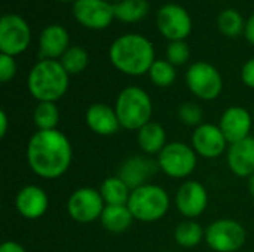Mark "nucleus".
Segmentation results:
<instances>
[{"label":"nucleus","instance_id":"nucleus-1","mask_svg":"<svg viewBox=\"0 0 254 252\" xmlns=\"http://www.w3.org/2000/svg\"><path fill=\"white\" fill-rule=\"evenodd\" d=\"M73 149L68 138L58 129L37 131L27 146L30 169L48 180L60 178L71 165Z\"/></svg>","mask_w":254,"mask_h":252},{"label":"nucleus","instance_id":"nucleus-2","mask_svg":"<svg viewBox=\"0 0 254 252\" xmlns=\"http://www.w3.org/2000/svg\"><path fill=\"white\" fill-rule=\"evenodd\" d=\"M110 61L122 73L141 76L149 73L155 62L153 45L140 34H125L110 46Z\"/></svg>","mask_w":254,"mask_h":252},{"label":"nucleus","instance_id":"nucleus-3","mask_svg":"<svg viewBox=\"0 0 254 252\" xmlns=\"http://www.w3.org/2000/svg\"><path fill=\"white\" fill-rule=\"evenodd\" d=\"M68 76L60 61L40 59L28 73V91L39 102H55L67 92Z\"/></svg>","mask_w":254,"mask_h":252},{"label":"nucleus","instance_id":"nucleus-4","mask_svg":"<svg viewBox=\"0 0 254 252\" xmlns=\"http://www.w3.org/2000/svg\"><path fill=\"white\" fill-rule=\"evenodd\" d=\"M115 110L122 128L140 131L152 120L153 104L146 91L138 86H128L118 95Z\"/></svg>","mask_w":254,"mask_h":252},{"label":"nucleus","instance_id":"nucleus-5","mask_svg":"<svg viewBox=\"0 0 254 252\" xmlns=\"http://www.w3.org/2000/svg\"><path fill=\"white\" fill-rule=\"evenodd\" d=\"M128 208L134 220L153 223L167 215L170 209V198L161 186L144 184L131 192Z\"/></svg>","mask_w":254,"mask_h":252},{"label":"nucleus","instance_id":"nucleus-6","mask_svg":"<svg viewBox=\"0 0 254 252\" xmlns=\"http://www.w3.org/2000/svg\"><path fill=\"white\" fill-rule=\"evenodd\" d=\"M159 169L171 178H186L196 168V153L185 143H168L158 154Z\"/></svg>","mask_w":254,"mask_h":252},{"label":"nucleus","instance_id":"nucleus-7","mask_svg":"<svg viewBox=\"0 0 254 252\" xmlns=\"http://www.w3.org/2000/svg\"><path fill=\"white\" fill-rule=\"evenodd\" d=\"M186 85L198 98L211 101L220 95L223 80L214 65L205 61H199L189 67L186 73Z\"/></svg>","mask_w":254,"mask_h":252},{"label":"nucleus","instance_id":"nucleus-8","mask_svg":"<svg viewBox=\"0 0 254 252\" xmlns=\"http://www.w3.org/2000/svg\"><path fill=\"white\" fill-rule=\"evenodd\" d=\"M31 40L30 27L25 19L15 13H6L0 19V50L15 56L22 53Z\"/></svg>","mask_w":254,"mask_h":252},{"label":"nucleus","instance_id":"nucleus-9","mask_svg":"<svg viewBox=\"0 0 254 252\" xmlns=\"http://www.w3.org/2000/svg\"><path fill=\"white\" fill-rule=\"evenodd\" d=\"M205 242L213 251L235 252L246 242V230L238 221L217 220L207 227Z\"/></svg>","mask_w":254,"mask_h":252},{"label":"nucleus","instance_id":"nucleus-10","mask_svg":"<svg viewBox=\"0 0 254 252\" xmlns=\"http://www.w3.org/2000/svg\"><path fill=\"white\" fill-rule=\"evenodd\" d=\"M104 201L100 190L82 187L71 193L67 201V212L77 223H92L98 220L104 211Z\"/></svg>","mask_w":254,"mask_h":252},{"label":"nucleus","instance_id":"nucleus-11","mask_svg":"<svg viewBox=\"0 0 254 252\" xmlns=\"http://www.w3.org/2000/svg\"><path fill=\"white\" fill-rule=\"evenodd\" d=\"M156 24L161 34L171 42L185 40L192 31V18L180 4H165L156 15Z\"/></svg>","mask_w":254,"mask_h":252},{"label":"nucleus","instance_id":"nucleus-12","mask_svg":"<svg viewBox=\"0 0 254 252\" xmlns=\"http://www.w3.org/2000/svg\"><path fill=\"white\" fill-rule=\"evenodd\" d=\"M73 15L83 27L103 30L112 24L115 9L107 0H77L73 4Z\"/></svg>","mask_w":254,"mask_h":252},{"label":"nucleus","instance_id":"nucleus-13","mask_svg":"<svg viewBox=\"0 0 254 252\" xmlns=\"http://www.w3.org/2000/svg\"><path fill=\"white\" fill-rule=\"evenodd\" d=\"M226 138L219 126L211 123L199 125L192 135V146L195 153L205 159H216L226 150Z\"/></svg>","mask_w":254,"mask_h":252},{"label":"nucleus","instance_id":"nucleus-14","mask_svg":"<svg viewBox=\"0 0 254 252\" xmlns=\"http://www.w3.org/2000/svg\"><path fill=\"white\" fill-rule=\"evenodd\" d=\"M208 205L205 187L198 181H186L180 186L176 195V206L179 212L188 218L199 217Z\"/></svg>","mask_w":254,"mask_h":252},{"label":"nucleus","instance_id":"nucleus-15","mask_svg":"<svg viewBox=\"0 0 254 252\" xmlns=\"http://www.w3.org/2000/svg\"><path fill=\"white\" fill-rule=\"evenodd\" d=\"M159 169L158 162H153L150 157L147 156H132L129 159H127L119 171H118V177L131 189L135 190L144 184H149L147 180L156 174V171Z\"/></svg>","mask_w":254,"mask_h":252},{"label":"nucleus","instance_id":"nucleus-16","mask_svg":"<svg viewBox=\"0 0 254 252\" xmlns=\"http://www.w3.org/2000/svg\"><path fill=\"white\" fill-rule=\"evenodd\" d=\"M226 141L235 144L247 137H250L252 129V116L244 107H229L220 119L219 125Z\"/></svg>","mask_w":254,"mask_h":252},{"label":"nucleus","instance_id":"nucleus-17","mask_svg":"<svg viewBox=\"0 0 254 252\" xmlns=\"http://www.w3.org/2000/svg\"><path fill=\"white\" fill-rule=\"evenodd\" d=\"M48 195L37 186L21 189L15 199L16 211L27 220H37L48 211Z\"/></svg>","mask_w":254,"mask_h":252},{"label":"nucleus","instance_id":"nucleus-18","mask_svg":"<svg viewBox=\"0 0 254 252\" xmlns=\"http://www.w3.org/2000/svg\"><path fill=\"white\" fill-rule=\"evenodd\" d=\"M70 36L61 25L46 27L39 39V56L40 59H57L61 58L68 49Z\"/></svg>","mask_w":254,"mask_h":252},{"label":"nucleus","instance_id":"nucleus-19","mask_svg":"<svg viewBox=\"0 0 254 252\" xmlns=\"http://www.w3.org/2000/svg\"><path fill=\"white\" fill-rule=\"evenodd\" d=\"M86 125L89 129L98 135L109 137L119 131L121 123L116 114V110L107 104H92L86 110Z\"/></svg>","mask_w":254,"mask_h":252},{"label":"nucleus","instance_id":"nucleus-20","mask_svg":"<svg viewBox=\"0 0 254 252\" xmlns=\"http://www.w3.org/2000/svg\"><path fill=\"white\" fill-rule=\"evenodd\" d=\"M228 165L238 177H252L254 174V137H247L228 150Z\"/></svg>","mask_w":254,"mask_h":252},{"label":"nucleus","instance_id":"nucleus-21","mask_svg":"<svg viewBox=\"0 0 254 252\" xmlns=\"http://www.w3.org/2000/svg\"><path fill=\"white\" fill-rule=\"evenodd\" d=\"M132 214L128 205H106L100 217L103 227L112 233H124L132 224Z\"/></svg>","mask_w":254,"mask_h":252},{"label":"nucleus","instance_id":"nucleus-22","mask_svg":"<svg viewBox=\"0 0 254 252\" xmlns=\"http://www.w3.org/2000/svg\"><path fill=\"white\" fill-rule=\"evenodd\" d=\"M137 141L146 154H159L167 146V134L159 123L149 122L138 131Z\"/></svg>","mask_w":254,"mask_h":252},{"label":"nucleus","instance_id":"nucleus-23","mask_svg":"<svg viewBox=\"0 0 254 252\" xmlns=\"http://www.w3.org/2000/svg\"><path fill=\"white\" fill-rule=\"evenodd\" d=\"M131 192L132 190L118 175L106 178L100 187V193L106 205H128Z\"/></svg>","mask_w":254,"mask_h":252},{"label":"nucleus","instance_id":"nucleus-24","mask_svg":"<svg viewBox=\"0 0 254 252\" xmlns=\"http://www.w3.org/2000/svg\"><path fill=\"white\" fill-rule=\"evenodd\" d=\"M115 18L122 22H138L149 13L147 0H122L113 4Z\"/></svg>","mask_w":254,"mask_h":252},{"label":"nucleus","instance_id":"nucleus-25","mask_svg":"<svg viewBox=\"0 0 254 252\" xmlns=\"http://www.w3.org/2000/svg\"><path fill=\"white\" fill-rule=\"evenodd\" d=\"M202 238H205V232L196 221L192 220L180 223L174 230V239L183 248L196 247L202 241Z\"/></svg>","mask_w":254,"mask_h":252},{"label":"nucleus","instance_id":"nucleus-26","mask_svg":"<svg viewBox=\"0 0 254 252\" xmlns=\"http://www.w3.org/2000/svg\"><path fill=\"white\" fill-rule=\"evenodd\" d=\"M34 125L39 131L57 129L60 122V110L55 102H39L33 113Z\"/></svg>","mask_w":254,"mask_h":252},{"label":"nucleus","instance_id":"nucleus-27","mask_svg":"<svg viewBox=\"0 0 254 252\" xmlns=\"http://www.w3.org/2000/svg\"><path fill=\"white\" fill-rule=\"evenodd\" d=\"M217 25H219V30L228 37H235L244 33V28H246L241 13L235 9L223 10L217 18Z\"/></svg>","mask_w":254,"mask_h":252},{"label":"nucleus","instance_id":"nucleus-28","mask_svg":"<svg viewBox=\"0 0 254 252\" xmlns=\"http://www.w3.org/2000/svg\"><path fill=\"white\" fill-rule=\"evenodd\" d=\"M61 65L68 74H77L83 71L88 65V53L80 46H71L60 59Z\"/></svg>","mask_w":254,"mask_h":252},{"label":"nucleus","instance_id":"nucleus-29","mask_svg":"<svg viewBox=\"0 0 254 252\" xmlns=\"http://www.w3.org/2000/svg\"><path fill=\"white\" fill-rule=\"evenodd\" d=\"M149 77L156 86L167 88V86L173 85L176 80V68L168 61L156 59L149 70Z\"/></svg>","mask_w":254,"mask_h":252},{"label":"nucleus","instance_id":"nucleus-30","mask_svg":"<svg viewBox=\"0 0 254 252\" xmlns=\"http://www.w3.org/2000/svg\"><path fill=\"white\" fill-rule=\"evenodd\" d=\"M202 110L198 104L195 102H185L180 105L179 108V119L182 120V123L188 125V126H199L202 125Z\"/></svg>","mask_w":254,"mask_h":252},{"label":"nucleus","instance_id":"nucleus-31","mask_svg":"<svg viewBox=\"0 0 254 252\" xmlns=\"http://www.w3.org/2000/svg\"><path fill=\"white\" fill-rule=\"evenodd\" d=\"M190 50L189 46L185 40H177V42H171L167 48V58L168 62H171L174 67L176 65H183L188 59H189Z\"/></svg>","mask_w":254,"mask_h":252},{"label":"nucleus","instance_id":"nucleus-32","mask_svg":"<svg viewBox=\"0 0 254 252\" xmlns=\"http://www.w3.org/2000/svg\"><path fill=\"white\" fill-rule=\"evenodd\" d=\"M16 74V62L13 59V56L0 55V82L6 83L9 80H12Z\"/></svg>","mask_w":254,"mask_h":252},{"label":"nucleus","instance_id":"nucleus-33","mask_svg":"<svg viewBox=\"0 0 254 252\" xmlns=\"http://www.w3.org/2000/svg\"><path fill=\"white\" fill-rule=\"evenodd\" d=\"M241 79L243 82L249 86V88H253L254 89V58L249 59L243 70H241Z\"/></svg>","mask_w":254,"mask_h":252},{"label":"nucleus","instance_id":"nucleus-34","mask_svg":"<svg viewBox=\"0 0 254 252\" xmlns=\"http://www.w3.org/2000/svg\"><path fill=\"white\" fill-rule=\"evenodd\" d=\"M0 252H27L24 250V247H21L19 244L16 242H12V241H7V242H3L1 247H0Z\"/></svg>","mask_w":254,"mask_h":252},{"label":"nucleus","instance_id":"nucleus-35","mask_svg":"<svg viewBox=\"0 0 254 252\" xmlns=\"http://www.w3.org/2000/svg\"><path fill=\"white\" fill-rule=\"evenodd\" d=\"M244 34H246V39H247L252 45H254V13L247 19V22H246Z\"/></svg>","mask_w":254,"mask_h":252},{"label":"nucleus","instance_id":"nucleus-36","mask_svg":"<svg viewBox=\"0 0 254 252\" xmlns=\"http://www.w3.org/2000/svg\"><path fill=\"white\" fill-rule=\"evenodd\" d=\"M7 126H9V119L4 110L0 111V138H4L7 134Z\"/></svg>","mask_w":254,"mask_h":252},{"label":"nucleus","instance_id":"nucleus-37","mask_svg":"<svg viewBox=\"0 0 254 252\" xmlns=\"http://www.w3.org/2000/svg\"><path fill=\"white\" fill-rule=\"evenodd\" d=\"M249 190H250V195L254 198V174L252 177H249Z\"/></svg>","mask_w":254,"mask_h":252},{"label":"nucleus","instance_id":"nucleus-38","mask_svg":"<svg viewBox=\"0 0 254 252\" xmlns=\"http://www.w3.org/2000/svg\"><path fill=\"white\" fill-rule=\"evenodd\" d=\"M61 1H77V0H61Z\"/></svg>","mask_w":254,"mask_h":252},{"label":"nucleus","instance_id":"nucleus-39","mask_svg":"<svg viewBox=\"0 0 254 252\" xmlns=\"http://www.w3.org/2000/svg\"><path fill=\"white\" fill-rule=\"evenodd\" d=\"M112 1H118V3H119V1H122V0H112Z\"/></svg>","mask_w":254,"mask_h":252}]
</instances>
